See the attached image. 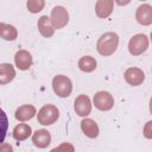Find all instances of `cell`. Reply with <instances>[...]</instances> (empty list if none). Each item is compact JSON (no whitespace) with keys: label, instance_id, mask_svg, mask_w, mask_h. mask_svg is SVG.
Wrapping results in <instances>:
<instances>
[{"label":"cell","instance_id":"7402d4cb","mask_svg":"<svg viewBox=\"0 0 152 152\" xmlns=\"http://www.w3.org/2000/svg\"><path fill=\"white\" fill-rule=\"evenodd\" d=\"M50 152H75V148H74V146H72L71 144H69V142H63V144H61L58 147L52 148Z\"/></svg>","mask_w":152,"mask_h":152},{"label":"cell","instance_id":"ffe728a7","mask_svg":"<svg viewBox=\"0 0 152 152\" xmlns=\"http://www.w3.org/2000/svg\"><path fill=\"white\" fill-rule=\"evenodd\" d=\"M7 128H8V119H7L6 113L0 107V145L4 142V140L6 138Z\"/></svg>","mask_w":152,"mask_h":152},{"label":"cell","instance_id":"7a4b0ae2","mask_svg":"<svg viewBox=\"0 0 152 152\" xmlns=\"http://www.w3.org/2000/svg\"><path fill=\"white\" fill-rule=\"evenodd\" d=\"M53 91L59 97H68L72 91V83L69 77L64 75H57L52 80Z\"/></svg>","mask_w":152,"mask_h":152},{"label":"cell","instance_id":"5b68a950","mask_svg":"<svg viewBox=\"0 0 152 152\" xmlns=\"http://www.w3.org/2000/svg\"><path fill=\"white\" fill-rule=\"evenodd\" d=\"M51 24L53 28H62L64 27L69 21V13L68 11L62 6H56L51 11Z\"/></svg>","mask_w":152,"mask_h":152},{"label":"cell","instance_id":"277c9868","mask_svg":"<svg viewBox=\"0 0 152 152\" xmlns=\"http://www.w3.org/2000/svg\"><path fill=\"white\" fill-rule=\"evenodd\" d=\"M148 48V38L144 33H138L129 39L128 51L133 56H139L144 53Z\"/></svg>","mask_w":152,"mask_h":152},{"label":"cell","instance_id":"7c38bea8","mask_svg":"<svg viewBox=\"0 0 152 152\" xmlns=\"http://www.w3.org/2000/svg\"><path fill=\"white\" fill-rule=\"evenodd\" d=\"M15 77V70L12 64L2 63L0 64V84H7Z\"/></svg>","mask_w":152,"mask_h":152},{"label":"cell","instance_id":"ba28073f","mask_svg":"<svg viewBox=\"0 0 152 152\" xmlns=\"http://www.w3.org/2000/svg\"><path fill=\"white\" fill-rule=\"evenodd\" d=\"M75 112L77 115L80 116H87L90 114L91 112V102H90V99L84 95V94H81L76 97L75 100Z\"/></svg>","mask_w":152,"mask_h":152},{"label":"cell","instance_id":"d6986e66","mask_svg":"<svg viewBox=\"0 0 152 152\" xmlns=\"http://www.w3.org/2000/svg\"><path fill=\"white\" fill-rule=\"evenodd\" d=\"M78 68L84 72H91L96 69V61L91 56H83L78 61Z\"/></svg>","mask_w":152,"mask_h":152},{"label":"cell","instance_id":"8992f818","mask_svg":"<svg viewBox=\"0 0 152 152\" xmlns=\"http://www.w3.org/2000/svg\"><path fill=\"white\" fill-rule=\"evenodd\" d=\"M94 104L99 110L106 112L112 109V107L114 106V99L108 91L101 90L94 95Z\"/></svg>","mask_w":152,"mask_h":152},{"label":"cell","instance_id":"44dd1931","mask_svg":"<svg viewBox=\"0 0 152 152\" xmlns=\"http://www.w3.org/2000/svg\"><path fill=\"white\" fill-rule=\"evenodd\" d=\"M44 7V1H27V8L30 12L32 13H37L39 11H42V8Z\"/></svg>","mask_w":152,"mask_h":152},{"label":"cell","instance_id":"52a82bcc","mask_svg":"<svg viewBox=\"0 0 152 152\" xmlns=\"http://www.w3.org/2000/svg\"><path fill=\"white\" fill-rule=\"evenodd\" d=\"M124 77H125V81L129 86H133V87L140 86L145 81V74L139 68H128L125 71Z\"/></svg>","mask_w":152,"mask_h":152},{"label":"cell","instance_id":"6da1fadb","mask_svg":"<svg viewBox=\"0 0 152 152\" xmlns=\"http://www.w3.org/2000/svg\"><path fill=\"white\" fill-rule=\"evenodd\" d=\"M118 45H119V36L114 32H107L99 38L96 49L100 55L110 56L116 51Z\"/></svg>","mask_w":152,"mask_h":152},{"label":"cell","instance_id":"4fadbf2b","mask_svg":"<svg viewBox=\"0 0 152 152\" xmlns=\"http://www.w3.org/2000/svg\"><path fill=\"white\" fill-rule=\"evenodd\" d=\"M81 128H82L83 133L88 138L94 139V138H96L99 135V126L91 119H83L81 121Z\"/></svg>","mask_w":152,"mask_h":152},{"label":"cell","instance_id":"5bb4252c","mask_svg":"<svg viewBox=\"0 0 152 152\" xmlns=\"http://www.w3.org/2000/svg\"><path fill=\"white\" fill-rule=\"evenodd\" d=\"M38 30H39V32H40V34L43 36V37H46V38H49V37H51L52 34H53V32H55V28H53V26H52V24H51V20H50V18H48V15H43V17H40L39 19H38Z\"/></svg>","mask_w":152,"mask_h":152},{"label":"cell","instance_id":"603a6c76","mask_svg":"<svg viewBox=\"0 0 152 152\" xmlns=\"http://www.w3.org/2000/svg\"><path fill=\"white\" fill-rule=\"evenodd\" d=\"M0 152H12V146L10 144H1L0 145Z\"/></svg>","mask_w":152,"mask_h":152},{"label":"cell","instance_id":"3957f363","mask_svg":"<svg viewBox=\"0 0 152 152\" xmlns=\"http://www.w3.org/2000/svg\"><path fill=\"white\" fill-rule=\"evenodd\" d=\"M58 118H59V110L53 104L43 106L37 114L38 122L40 125H44V126H49V125L55 124Z\"/></svg>","mask_w":152,"mask_h":152},{"label":"cell","instance_id":"30bf717a","mask_svg":"<svg viewBox=\"0 0 152 152\" xmlns=\"http://www.w3.org/2000/svg\"><path fill=\"white\" fill-rule=\"evenodd\" d=\"M135 18L141 25H150L152 23V7L147 4L140 5L137 10Z\"/></svg>","mask_w":152,"mask_h":152},{"label":"cell","instance_id":"9c48e42d","mask_svg":"<svg viewBox=\"0 0 152 152\" xmlns=\"http://www.w3.org/2000/svg\"><path fill=\"white\" fill-rule=\"evenodd\" d=\"M32 142L39 148H45L51 142V134L46 129H38L32 135Z\"/></svg>","mask_w":152,"mask_h":152},{"label":"cell","instance_id":"8fae6325","mask_svg":"<svg viewBox=\"0 0 152 152\" xmlns=\"http://www.w3.org/2000/svg\"><path fill=\"white\" fill-rule=\"evenodd\" d=\"M14 62H15V65L20 70H27L32 65V56H31V53L28 51L20 50V51H18L15 53Z\"/></svg>","mask_w":152,"mask_h":152},{"label":"cell","instance_id":"9a60e30c","mask_svg":"<svg viewBox=\"0 0 152 152\" xmlns=\"http://www.w3.org/2000/svg\"><path fill=\"white\" fill-rule=\"evenodd\" d=\"M36 115V108L32 104H24L20 106L15 110V119L19 121H26L32 119Z\"/></svg>","mask_w":152,"mask_h":152},{"label":"cell","instance_id":"2e32d148","mask_svg":"<svg viewBox=\"0 0 152 152\" xmlns=\"http://www.w3.org/2000/svg\"><path fill=\"white\" fill-rule=\"evenodd\" d=\"M114 2L112 0H100L96 2V14L100 18H106L112 13Z\"/></svg>","mask_w":152,"mask_h":152},{"label":"cell","instance_id":"ac0fdd59","mask_svg":"<svg viewBox=\"0 0 152 152\" xmlns=\"http://www.w3.org/2000/svg\"><path fill=\"white\" fill-rule=\"evenodd\" d=\"M18 36V31L13 25L0 23V37L5 40H14Z\"/></svg>","mask_w":152,"mask_h":152},{"label":"cell","instance_id":"e0dca14e","mask_svg":"<svg viewBox=\"0 0 152 152\" xmlns=\"http://www.w3.org/2000/svg\"><path fill=\"white\" fill-rule=\"evenodd\" d=\"M31 132L32 129L27 124H19L13 129V138L18 141H23L30 137Z\"/></svg>","mask_w":152,"mask_h":152}]
</instances>
